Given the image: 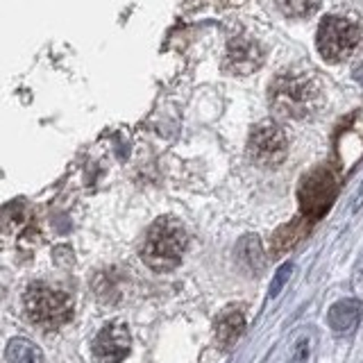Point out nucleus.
<instances>
[{"label":"nucleus","instance_id":"nucleus-10","mask_svg":"<svg viewBox=\"0 0 363 363\" xmlns=\"http://www.w3.org/2000/svg\"><path fill=\"white\" fill-rule=\"evenodd\" d=\"M363 315V304L357 298H345L338 300L336 304H332L329 309V327L334 329L336 334H350L361 323Z\"/></svg>","mask_w":363,"mask_h":363},{"label":"nucleus","instance_id":"nucleus-12","mask_svg":"<svg viewBox=\"0 0 363 363\" xmlns=\"http://www.w3.org/2000/svg\"><path fill=\"white\" fill-rule=\"evenodd\" d=\"M5 354L7 363H43L41 350L28 338H11Z\"/></svg>","mask_w":363,"mask_h":363},{"label":"nucleus","instance_id":"nucleus-14","mask_svg":"<svg viewBox=\"0 0 363 363\" xmlns=\"http://www.w3.org/2000/svg\"><path fill=\"white\" fill-rule=\"evenodd\" d=\"M304 232H300V227H298V223H291V225H286V227H281V230L277 232V236H275V241H272V245H275V252H286V250H291L295 243L300 241V236H302Z\"/></svg>","mask_w":363,"mask_h":363},{"label":"nucleus","instance_id":"nucleus-1","mask_svg":"<svg viewBox=\"0 0 363 363\" xmlns=\"http://www.w3.org/2000/svg\"><path fill=\"white\" fill-rule=\"evenodd\" d=\"M270 107L284 118L304 121L320 111L323 94L306 73H279L275 82L270 84Z\"/></svg>","mask_w":363,"mask_h":363},{"label":"nucleus","instance_id":"nucleus-7","mask_svg":"<svg viewBox=\"0 0 363 363\" xmlns=\"http://www.w3.org/2000/svg\"><path fill=\"white\" fill-rule=\"evenodd\" d=\"M336 182L327 170H315V173L306 175L300 184V200L302 207L309 216H320L329 209V204L334 200Z\"/></svg>","mask_w":363,"mask_h":363},{"label":"nucleus","instance_id":"nucleus-8","mask_svg":"<svg viewBox=\"0 0 363 363\" xmlns=\"http://www.w3.org/2000/svg\"><path fill=\"white\" fill-rule=\"evenodd\" d=\"M132 350V336L128 327L111 323L102 327L94 340V354L100 363H123Z\"/></svg>","mask_w":363,"mask_h":363},{"label":"nucleus","instance_id":"nucleus-13","mask_svg":"<svg viewBox=\"0 0 363 363\" xmlns=\"http://www.w3.org/2000/svg\"><path fill=\"white\" fill-rule=\"evenodd\" d=\"M275 7L289 18H306L320 5V0H272Z\"/></svg>","mask_w":363,"mask_h":363},{"label":"nucleus","instance_id":"nucleus-11","mask_svg":"<svg viewBox=\"0 0 363 363\" xmlns=\"http://www.w3.org/2000/svg\"><path fill=\"white\" fill-rule=\"evenodd\" d=\"M236 259H238V264L243 266V270L250 272V275H261V270L266 268L264 245H261V241L255 234L243 236L241 241H238V245H236Z\"/></svg>","mask_w":363,"mask_h":363},{"label":"nucleus","instance_id":"nucleus-6","mask_svg":"<svg viewBox=\"0 0 363 363\" xmlns=\"http://www.w3.org/2000/svg\"><path fill=\"white\" fill-rule=\"evenodd\" d=\"M266 50L259 41L250 37H234L225 50V68L234 75H250L264 64Z\"/></svg>","mask_w":363,"mask_h":363},{"label":"nucleus","instance_id":"nucleus-2","mask_svg":"<svg viewBox=\"0 0 363 363\" xmlns=\"http://www.w3.org/2000/svg\"><path fill=\"white\" fill-rule=\"evenodd\" d=\"M189 234L177 218H159L145 234L141 245V259L145 266H150L157 272L173 270L182 264V257L186 252Z\"/></svg>","mask_w":363,"mask_h":363},{"label":"nucleus","instance_id":"nucleus-15","mask_svg":"<svg viewBox=\"0 0 363 363\" xmlns=\"http://www.w3.org/2000/svg\"><path fill=\"white\" fill-rule=\"evenodd\" d=\"M291 275H293V264L279 266V270L275 272V279H272V284H270V291H268L270 298H277V295L281 293V289L286 286V281L291 279Z\"/></svg>","mask_w":363,"mask_h":363},{"label":"nucleus","instance_id":"nucleus-16","mask_svg":"<svg viewBox=\"0 0 363 363\" xmlns=\"http://www.w3.org/2000/svg\"><path fill=\"white\" fill-rule=\"evenodd\" d=\"M352 286H354L359 298H363V250L357 259V266H354V277H352Z\"/></svg>","mask_w":363,"mask_h":363},{"label":"nucleus","instance_id":"nucleus-4","mask_svg":"<svg viewBox=\"0 0 363 363\" xmlns=\"http://www.w3.org/2000/svg\"><path fill=\"white\" fill-rule=\"evenodd\" d=\"M359 45V28L347 18L327 16L318 28V52L329 64L345 62Z\"/></svg>","mask_w":363,"mask_h":363},{"label":"nucleus","instance_id":"nucleus-5","mask_svg":"<svg viewBox=\"0 0 363 363\" xmlns=\"http://www.w3.org/2000/svg\"><path fill=\"white\" fill-rule=\"evenodd\" d=\"M247 152L261 168H277L286 159V136L272 121H264L252 128L247 139Z\"/></svg>","mask_w":363,"mask_h":363},{"label":"nucleus","instance_id":"nucleus-3","mask_svg":"<svg viewBox=\"0 0 363 363\" xmlns=\"http://www.w3.org/2000/svg\"><path fill=\"white\" fill-rule=\"evenodd\" d=\"M23 304L30 320L43 329L62 327L73 315V300L48 284H32L23 295Z\"/></svg>","mask_w":363,"mask_h":363},{"label":"nucleus","instance_id":"nucleus-9","mask_svg":"<svg viewBox=\"0 0 363 363\" xmlns=\"http://www.w3.org/2000/svg\"><path fill=\"white\" fill-rule=\"evenodd\" d=\"M245 329V313L241 306H227L216 318V345L220 350H232Z\"/></svg>","mask_w":363,"mask_h":363}]
</instances>
